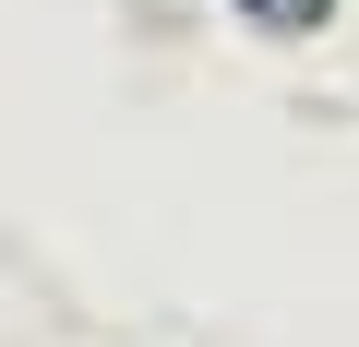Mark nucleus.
Masks as SVG:
<instances>
[{
	"instance_id": "obj_1",
	"label": "nucleus",
	"mask_w": 359,
	"mask_h": 347,
	"mask_svg": "<svg viewBox=\"0 0 359 347\" xmlns=\"http://www.w3.org/2000/svg\"><path fill=\"white\" fill-rule=\"evenodd\" d=\"M228 13H240L252 36H276V48H287V36H323V25H335V0H228Z\"/></svg>"
}]
</instances>
